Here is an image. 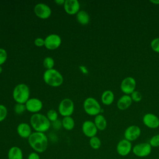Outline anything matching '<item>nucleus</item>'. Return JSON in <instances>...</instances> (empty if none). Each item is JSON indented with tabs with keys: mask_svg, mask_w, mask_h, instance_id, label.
<instances>
[{
	"mask_svg": "<svg viewBox=\"0 0 159 159\" xmlns=\"http://www.w3.org/2000/svg\"><path fill=\"white\" fill-rule=\"evenodd\" d=\"M28 142L31 148L37 153L44 152L48 147V139L43 132H32L28 138Z\"/></svg>",
	"mask_w": 159,
	"mask_h": 159,
	"instance_id": "f257e3e1",
	"label": "nucleus"
},
{
	"mask_svg": "<svg viewBox=\"0 0 159 159\" xmlns=\"http://www.w3.org/2000/svg\"><path fill=\"white\" fill-rule=\"evenodd\" d=\"M30 124L35 132H43L47 131L50 127V121L47 116L42 114L35 113L30 117Z\"/></svg>",
	"mask_w": 159,
	"mask_h": 159,
	"instance_id": "f03ea898",
	"label": "nucleus"
},
{
	"mask_svg": "<svg viewBox=\"0 0 159 159\" xmlns=\"http://www.w3.org/2000/svg\"><path fill=\"white\" fill-rule=\"evenodd\" d=\"M45 83L53 87H58L62 84L63 78L62 75L55 69L47 70L43 75Z\"/></svg>",
	"mask_w": 159,
	"mask_h": 159,
	"instance_id": "7ed1b4c3",
	"label": "nucleus"
},
{
	"mask_svg": "<svg viewBox=\"0 0 159 159\" xmlns=\"http://www.w3.org/2000/svg\"><path fill=\"white\" fill-rule=\"evenodd\" d=\"M12 96L17 103L25 104V102L29 99V88L27 84L24 83L17 84L13 90Z\"/></svg>",
	"mask_w": 159,
	"mask_h": 159,
	"instance_id": "20e7f679",
	"label": "nucleus"
},
{
	"mask_svg": "<svg viewBox=\"0 0 159 159\" xmlns=\"http://www.w3.org/2000/svg\"><path fill=\"white\" fill-rule=\"evenodd\" d=\"M85 112L89 116H97L101 112V107L99 102L94 98H87L83 102Z\"/></svg>",
	"mask_w": 159,
	"mask_h": 159,
	"instance_id": "39448f33",
	"label": "nucleus"
},
{
	"mask_svg": "<svg viewBox=\"0 0 159 159\" xmlns=\"http://www.w3.org/2000/svg\"><path fill=\"white\" fill-rule=\"evenodd\" d=\"M152 147L148 142H141L135 145L132 147L133 153L140 158L148 156L152 152Z\"/></svg>",
	"mask_w": 159,
	"mask_h": 159,
	"instance_id": "423d86ee",
	"label": "nucleus"
},
{
	"mask_svg": "<svg viewBox=\"0 0 159 159\" xmlns=\"http://www.w3.org/2000/svg\"><path fill=\"white\" fill-rule=\"evenodd\" d=\"M74 111V103L69 98L63 99L59 104L58 112L63 117L70 116Z\"/></svg>",
	"mask_w": 159,
	"mask_h": 159,
	"instance_id": "0eeeda50",
	"label": "nucleus"
},
{
	"mask_svg": "<svg viewBox=\"0 0 159 159\" xmlns=\"http://www.w3.org/2000/svg\"><path fill=\"white\" fill-rule=\"evenodd\" d=\"M136 81L132 76H127L122 80L120 88L122 93L125 94H131L135 89Z\"/></svg>",
	"mask_w": 159,
	"mask_h": 159,
	"instance_id": "6e6552de",
	"label": "nucleus"
},
{
	"mask_svg": "<svg viewBox=\"0 0 159 159\" xmlns=\"http://www.w3.org/2000/svg\"><path fill=\"white\" fill-rule=\"evenodd\" d=\"M140 128L136 125H131L126 128L124 133V136L125 139L130 142H133L137 140L140 137Z\"/></svg>",
	"mask_w": 159,
	"mask_h": 159,
	"instance_id": "1a4fd4ad",
	"label": "nucleus"
},
{
	"mask_svg": "<svg viewBox=\"0 0 159 159\" xmlns=\"http://www.w3.org/2000/svg\"><path fill=\"white\" fill-rule=\"evenodd\" d=\"M132 147L131 142L124 139L117 143L116 146V152L119 155L125 157L131 152Z\"/></svg>",
	"mask_w": 159,
	"mask_h": 159,
	"instance_id": "9d476101",
	"label": "nucleus"
},
{
	"mask_svg": "<svg viewBox=\"0 0 159 159\" xmlns=\"http://www.w3.org/2000/svg\"><path fill=\"white\" fill-rule=\"evenodd\" d=\"M44 40V45L48 50H55L58 48L61 43V37L55 34L48 35Z\"/></svg>",
	"mask_w": 159,
	"mask_h": 159,
	"instance_id": "9b49d317",
	"label": "nucleus"
},
{
	"mask_svg": "<svg viewBox=\"0 0 159 159\" xmlns=\"http://www.w3.org/2000/svg\"><path fill=\"white\" fill-rule=\"evenodd\" d=\"M34 12L35 15L40 19H47L51 14L52 10L50 7L44 3H38L34 7Z\"/></svg>",
	"mask_w": 159,
	"mask_h": 159,
	"instance_id": "f8f14e48",
	"label": "nucleus"
},
{
	"mask_svg": "<svg viewBox=\"0 0 159 159\" xmlns=\"http://www.w3.org/2000/svg\"><path fill=\"white\" fill-rule=\"evenodd\" d=\"M143 124L150 129H157L159 127V118L153 113L145 114L142 119Z\"/></svg>",
	"mask_w": 159,
	"mask_h": 159,
	"instance_id": "ddd939ff",
	"label": "nucleus"
},
{
	"mask_svg": "<svg viewBox=\"0 0 159 159\" xmlns=\"http://www.w3.org/2000/svg\"><path fill=\"white\" fill-rule=\"evenodd\" d=\"M98 130L94 123L91 120H86L82 125V131L88 137L91 138L96 136Z\"/></svg>",
	"mask_w": 159,
	"mask_h": 159,
	"instance_id": "4468645a",
	"label": "nucleus"
},
{
	"mask_svg": "<svg viewBox=\"0 0 159 159\" xmlns=\"http://www.w3.org/2000/svg\"><path fill=\"white\" fill-rule=\"evenodd\" d=\"M26 110L30 112L37 113L40 111L43 107L42 102L37 98H30L25 104Z\"/></svg>",
	"mask_w": 159,
	"mask_h": 159,
	"instance_id": "2eb2a0df",
	"label": "nucleus"
},
{
	"mask_svg": "<svg viewBox=\"0 0 159 159\" xmlns=\"http://www.w3.org/2000/svg\"><path fill=\"white\" fill-rule=\"evenodd\" d=\"M63 6L65 12L70 15L77 14L80 7V2L77 0H65Z\"/></svg>",
	"mask_w": 159,
	"mask_h": 159,
	"instance_id": "dca6fc26",
	"label": "nucleus"
},
{
	"mask_svg": "<svg viewBox=\"0 0 159 159\" xmlns=\"http://www.w3.org/2000/svg\"><path fill=\"white\" fill-rule=\"evenodd\" d=\"M17 132L20 137L24 139L29 138L32 133L30 126L25 122L20 123L17 125Z\"/></svg>",
	"mask_w": 159,
	"mask_h": 159,
	"instance_id": "f3484780",
	"label": "nucleus"
},
{
	"mask_svg": "<svg viewBox=\"0 0 159 159\" xmlns=\"http://www.w3.org/2000/svg\"><path fill=\"white\" fill-rule=\"evenodd\" d=\"M132 100L130 95L124 94L122 96L117 102V107L119 109L124 111L129 108L132 104Z\"/></svg>",
	"mask_w": 159,
	"mask_h": 159,
	"instance_id": "a211bd4d",
	"label": "nucleus"
},
{
	"mask_svg": "<svg viewBox=\"0 0 159 159\" xmlns=\"http://www.w3.org/2000/svg\"><path fill=\"white\" fill-rule=\"evenodd\" d=\"M7 159H23V153L21 148L17 146L11 147L7 152Z\"/></svg>",
	"mask_w": 159,
	"mask_h": 159,
	"instance_id": "6ab92c4d",
	"label": "nucleus"
},
{
	"mask_svg": "<svg viewBox=\"0 0 159 159\" xmlns=\"http://www.w3.org/2000/svg\"><path fill=\"white\" fill-rule=\"evenodd\" d=\"M114 100V94L111 90L104 91L101 95V101L106 106L111 105Z\"/></svg>",
	"mask_w": 159,
	"mask_h": 159,
	"instance_id": "aec40b11",
	"label": "nucleus"
},
{
	"mask_svg": "<svg viewBox=\"0 0 159 159\" xmlns=\"http://www.w3.org/2000/svg\"><path fill=\"white\" fill-rule=\"evenodd\" d=\"M94 123L96 125L98 130H104L107 127V121L106 118L103 115L100 114L96 116Z\"/></svg>",
	"mask_w": 159,
	"mask_h": 159,
	"instance_id": "412c9836",
	"label": "nucleus"
},
{
	"mask_svg": "<svg viewBox=\"0 0 159 159\" xmlns=\"http://www.w3.org/2000/svg\"><path fill=\"white\" fill-rule=\"evenodd\" d=\"M76 19L78 22L82 25H86L89 23L90 17L89 14L85 11H79L76 14Z\"/></svg>",
	"mask_w": 159,
	"mask_h": 159,
	"instance_id": "4be33fe9",
	"label": "nucleus"
},
{
	"mask_svg": "<svg viewBox=\"0 0 159 159\" xmlns=\"http://www.w3.org/2000/svg\"><path fill=\"white\" fill-rule=\"evenodd\" d=\"M61 125L65 129L67 130H71L75 127V121L71 116L64 117L62 120Z\"/></svg>",
	"mask_w": 159,
	"mask_h": 159,
	"instance_id": "5701e85b",
	"label": "nucleus"
},
{
	"mask_svg": "<svg viewBox=\"0 0 159 159\" xmlns=\"http://www.w3.org/2000/svg\"><path fill=\"white\" fill-rule=\"evenodd\" d=\"M89 145L94 150H98L101 147V141L100 139L96 136L93 137L89 139Z\"/></svg>",
	"mask_w": 159,
	"mask_h": 159,
	"instance_id": "b1692460",
	"label": "nucleus"
},
{
	"mask_svg": "<svg viewBox=\"0 0 159 159\" xmlns=\"http://www.w3.org/2000/svg\"><path fill=\"white\" fill-rule=\"evenodd\" d=\"M54 60L53 59L50 57H47L44 58L43 61V65L45 68H46L47 70L52 69L54 66Z\"/></svg>",
	"mask_w": 159,
	"mask_h": 159,
	"instance_id": "393cba45",
	"label": "nucleus"
},
{
	"mask_svg": "<svg viewBox=\"0 0 159 159\" xmlns=\"http://www.w3.org/2000/svg\"><path fill=\"white\" fill-rule=\"evenodd\" d=\"M47 117L48 119L50 121L55 122L57 120L58 118V113L54 109H50L47 111Z\"/></svg>",
	"mask_w": 159,
	"mask_h": 159,
	"instance_id": "a878e982",
	"label": "nucleus"
},
{
	"mask_svg": "<svg viewBox=\"0 0 159 159\" xmlns=\"http://www.w3.org/2000/svg\"><path fill=\"white\" fill-rule=\"evenodd\" d=\"M152 147L157 148L159 147V134L152 136L148 142Z\"/></svg>",
	"mask_w": 159,
	"mask_h": 159,
	"instance_id": "bb28decb",
	"label": "nucleus"
},
{
	"mask_svg": "<svg viewBox=\"0 0 159 159\" xmlns=\"http://www.w3.org/2000/svg\"><path fill=\"white\" fill-rule=\"evenodd\" d=\"M150 47L154 52L159 53V37L155 38L151 41Z\"/></svg>",
	"mask_w": 159,
	"mask_h": 159,
	"instance_id": "cd10ccee",
	"label": "nucleus"
},
{
	"mask_svg": "<svg viewBox=\"0 0 159 159\" xmlns=\"http://www.w3.org/2000/svg\"><path fill=\"white\" fill-rule=\"evenodd\" d=\"M130 97L132 101H134L136 102H140L142 99V94L139 91H135V90L130 94Z\"/></svg>",
	"mask_w": 159,
	"mask_h": 159,
	"instance_id": "c85d7f7f",
	"label": "nucleus"
},
{
	"mask_svg": "<svg viewBox=\"0 0 159 159\" xmlns=\"http://www.w3.org/2000/svg\"><path fill=\"white\" fill-rule=\"evenodd\" d=\"M26 110V107L24 104L17 103L14 106V111L17 114H21Z\"/></svg>",
	"mask_w": 159,
	"mask_h": 159,
	"instance_id": "c756f323",
	"label": "nucleus"
},
{
	"mask_svg": "<svg viewBox=\"0 0 159 159\" xmlns=\"http://www.w3.org/2000/svg\"><path fill=\"white\" fill-rule=\"evenodd\" d=\"M7 114V109L6 107L2 104H0V122L4 120Z\"/></svg>",
	"mask_w": 159,
	"mask_h": 159,
	"instance_id": "7c9ffc66",
	"label": "nucleus"
},
{
	"mask_svg": "<svg viewBox=\"0 0 159 159\" xmlns=\"http://www.w3.org/2000/svg\"><path fill=\"white\" fill-rule=\"evenodd\" d=\"M7 52L2 48H0V66L2 65L7 60Z\"/></svg>",
	"mask_w": 159,
	"mask_h": 159,
	"instance_id": "2f4dec72",
	"label": "nucleus"
},
{
	"mask_svg": "<svg viewBox=\"0 0 159 159\" xmlns=\"http://www.w3.org/2000/svg\"><path fill=\"white\" fill-rule=\"evenodd\" d=\"M34 43L37 47H42L45 44V40L39 37V38H37L35 39Z\"/></svg>",
	"mask_w": 159,
	"mask_h": 159,
	"instance_id": "473e14b6",
	"label": "nucleus"
},
{
	"mask_svg": "<svg viewBox=\"0 0 159 159\" xmlns=\"http://www.w3.org/2000/svg\"><path fill=\"white\" fill-rule=\"evenodd\" d=\"M27 159H40V158L38 153L35 152H33L29 153V155L27 157Z\"/></svg>",
	"mask_w": 159,
	"mask_h": 159,
	"instance_id": "72a5a7b5",
	"label": "nucleus"
},
{
	"mask_svg": "<svg viewBox=\"0 0 159 159\" xmlns=\"http://www.w3.org/2000/svg\"><path fill=\"white\" fill-rule=\"evenodd\" d=\"M65 0H55V3H57L58 5H61V4H64L65 3Z\"/></svg>",
	"mask_w": 159,
	"mask_h": 159,
	"instance_id": "f704fd0d",
	"label": "nucleus"
},
{
	"mask_svg": "<svg viewBox=\"0 0 159 159\" xmlns=\"http://www.w3.org/2000/svg\"><path fill=\"white\" fill-rule=\"evenodd\" d=\"M80 68L81 69V70L84 73H88V70H87V69H86V67H84V66H80Z\"/></svg>",
	"mask_w": 159,
	"mask_h": 159,
	"instance_id": "c9c22d12",
	"label": "nucleus"
},
{
	"mask_svg": "<svg viewBox=\"0 0 159 159\" xmlns=\"http://www.w3.org/2000/svg\"><path fill=\"white\" fill-rule=\"evenodd\" d=\"M150 2H152V3L153 4L159 5V0H150Z\"/></svg>",
	"mask_w": 159,
	"mask_h": 159,
	"instance_id": "e433bc0d",
	"label": "nucleus"
},
{
	"mask_svg": "<svg viewBox=\"0 0 159 159\" xmlns=\"http://www.w3.org/2000/svg\"><path fill=\"white\" fill-rule=\"evenodd\" d=\"M2 68L1 66H0V73L2 72Z\"/></svg>",
	"mask_w": 159,
	"mask_h": 159,
	"instance_id": "4c0bfd02",
	"label": "nucleus"
}]
</instances>
